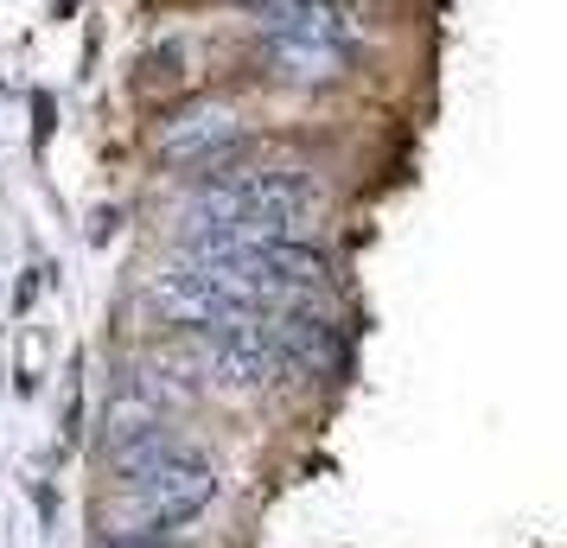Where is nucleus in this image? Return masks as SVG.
I'll list each match as a JSON object with an SVG mask.
<instances>
[{"label": "nucleus", "mask_w": 567, "mask_h": 548, "mask_svg": "<svg viewBox=\"0 0 567 548\" xmlns=\"http://www.w3.org/2000/svg\"><path fill=\"white\" fill-rule=\"evenodd\" d=\"M147 307L159 313V325L173 332H198V325H243V319H268L256 288H243L224 268H198V261H179L166 268L154 288H147Z\"/></svg>", "instance_id": "nucleus-1"}, {"label": "nucleus", "mask_w": 567, "mask_h": 548, "mask_svg": "<svg viewBox=\"0 0 567 548\" xmlns=\"http://www.w3.org/2000/svg\"><path fill=\"white\" fill-rule=\"evenodd\" d=\"M236 141H243V122H236V108L217 103V96L173 103L154 122V154L166 159V166H185V173H198L205 159H217L224 147H236Z\"/></svg>", "instance_id": "nucleus-2"}, {"label": "nucleus", "mask_w": 567, "mask_h": 548, "mask_svg": "<svg viewBox=\"0 0 567 548\" xmlns=\"http://www.w3.org/2000/svg\"><path fill=\"white\" fill-rule=\"evenodd\" d=\"M261 332L275 344L281 370H307V376L344 370V339H338V325L326 313H312L307 300H300V307H275V313L261 319Z\"/></svg>", "instance_id": "nucleus-3"}, {"label": "nucleus", "mask_w": 567, "mask_h": 548, "mask_svg": "<svg viewBox=\"0 0 567 548\" xmlns=\"http://www.w3.org/2000/svg\"><path fill=\"white\" fill-rule=\"evenodd\" d=\"M358 52H338V45H312V39H281V32H261L256 39V64L287 90H332L344 83Z\"/></svg>", "instance_id": "nucleus-4"}, {"label": "nucleus", "mask_w": 567, "mask_h": 548, "mask_svg": "<svg viewBox=\"0 0 567 548\" xmlns=\"http://www.w3.org/2000/svg\"><path fill=\"white\" fill-rule=\"evenodd\" d=\"M261 32H281V39H312V45H338V52H358L363 20L351 0H281V7H261Z\"/></svg>", "instance_id": "nucleus-5"}, {"label": "nucleus", "mask_w": 567, "mask_h": 548, "mask_svg": "<svg viewBox=\"0 0 567 548\" xmlns=\"http://www.w3.org/2000/svg\"><path fill=\"white\" fill-rule=\"evenodd\" d=\"M103 548H173V536H159V542H103Z\"/></svg>", "instance_id": "nucleus-6"}, {"label": "nucleus", "mask_w": 567, "mask_h": 548, "mask_svg": "<svg viewBox=\"0 0 567 548\" xmlns=\"http://www.w3.org/2000/svg\"><path fill=\"white\" fill-rule=\"evenodd\" d=\"M256 7H281V0H256Z\"/></svg>", "instance_id": "nucleus-7"}]
</instances>
